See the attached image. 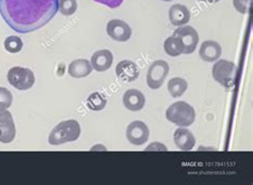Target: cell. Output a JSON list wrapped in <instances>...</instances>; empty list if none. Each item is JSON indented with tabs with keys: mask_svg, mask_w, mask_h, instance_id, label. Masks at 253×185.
<instances>
[{
	"mask_svg": "<svg viewBox=\"0 0 253 185\" xmlns=\"http://www.w3.org/2000/svg\"><path fill=\"white\" fill-rule=\"evenodd\" d=\"M59 11V0H0V14L18 34H29L47 25Z\"/></svg>",
	"mask_w": 253,
	"mask_h": 185,
	"instance_id": "cell-1",
	"label": "cell"
},
{
	"mask_svg": "<svg viewBox=\"0 0 253 185\" xmlns=\"http://www.w3.org/2000/svg\"><path fill=\"white\" fill-rule=\"evenodd\" d=\"M81 125L76 120L62 121L50 132L48 142L51 146H60L66 142L75 141L81 136Z\"/></svg>",
	"mask_w": 253,
	"mask_h": 185,
	"instance_id": "cell-2",
	"label": "cell"
},
{
	"mask_svg": "<svg viewBox=\"0 0 253 185\" xmlns=\"http://www.w3.org/2000/svg\"><path fill=\"white\" fill-rule=\"evenodd\" d=\"M166 118L171 123L181 128H187L195 122L196 111L194 107L184 101L171 104L166 111Z\"/></svg>",
	"mask_w": 253,
	"mask_h": 185,
	"instance_id": "cell-3",
	"label": "cell"
},
{
	"mask_svg": "<svg viewBox=\"0 0 253 185\" xmlns=\"http://www.w3.org/2000/svg\"><path fill=\"white\" fill-rule=\"evenodd\" d=\"M236 73V64L233 61L224 60V59H222V60H217L211 70V75L215 81L228 90L234 88Z\"/></svg>",
	"mask_w": 253,
	"mask_h": 185,
	"instance_id": "cell-4",
	"label": "cell"
},
{
	"mask_svg": "<svg viewBox=\"0 0 253 185\" xmlns=\"http://www.w3.org/2000/svg\"><path fill=\"white\" fill-rule=\"evenodd\" d=\"M8 82L17 90H28L36 83V77L30 69L23 67H13L8 72Z\"/></svg>",
	"mask_w": 253,
	"mask_h": 185,
	"instance_id": "cell-5",
	"label": "cell"
},
{
	"mask_svg": "<svg viewBox=\"0 0 253 185\" xmlns=\"http://www.w3.org/2000/svg\"><path fill=\"white\" fill-rule=\"evenodd\" d=\"M169 64L164 60H156L153 62L146 74V83L148 86L153 89H159L163 86L164 82L169 74Z\"/></svg>",
	"mask_w": 253,
	"mask_h": 185,
	"instance_id": "cell-6",
	"label": "cell"
},
{
	"mask_svg": "<svg viewBox=\"0 0 253 185\" xmlns=\"http://www.w3.org/2000/svg\"><path fill=\"white\" fill-rule=\"evenodd\" d=\"M173 36H175L181 40L184 48L183 54L189 55L196 50L197 45L199 43V34L191 26H179L173 32Z\"/></svg>",
	"mask_w": 253,
	"mask_h": 185,
	"instance_id": "cell-7",
	"label": "cell"
},
{
	"mask_svg": "<svg viewBox=\"0 0 253 185\" xmlns=\"http://www.w3.org/2000/svg\"><path fill=\"white\" fill-rule=\"evenodd\" d=\"M150 131L148 125L142 121L131 122L126 129V138L134 146H142L148 141Z\"/></svg>",
	"mask_w": 253,
	"mask_h": 185,
	"instance_id": "cell-8",
	"label": "cell"
},
{
	"mask_svg": "<svg viewBox=\"0 0 253 185\" xmlns=\"http://www.w3.org/2000/svg\"><path fill=\"white\" fill-rule=\"evenodd\" d=\"M106 30L107 35L117 42H127L132 34L130 26L122 19H111Z\"/></svg>",
	"mask_w": 253,
	"mask_h": 185,
	"instance_id": "cell-9",
	"label": "cell"
},
{
	"mask_svg": "<svg viewBox=\"0 0 253 185\" xmlns=\"http://www.w3.org/2000/svg\"><path fill=\"white\" fill-rule=\"evenodd\" d=\"M16 136V128L12 114L8 110H0V142L10 143Z\"/></svg>",
	"mask_w": 253,
	"mask_h": 185,
	"instance_id": "cell-10",
	"label": "cell"
},
{
	"mask_svg": "<svg viewBox=\"0 0 253 185\" xmlns=\"http://www.w3.org/2000/svg\"><path fill=\"white\" fill-rule=\"evenodd\" d=\"M117 76L126 83H131L136 81L140 74L138 65L131 60L120 61L116 67Z\"/></svg>",
	"mask_w": 253,
	"mask_h": 185,
	"instance_id": "cell-11",
	"label": "cell"
},
{
	"mask_svg": "<svg viewBox=\"0 0 253 185\" xmlns=\"http://www.w3.org/2000/svg\"><path fill=\"white\" fill-rule=\"evenodd\" d=\"M123 104L129 111H140L145 105V96L140 90L129 89L123 95Z\"/></svg>",
	"mask_w": 253,
	"mask_h": 185,
	"instance_id": "cell-12",
	"label": "cell"
},
{
	"mask_svg": "<svg viewBox=\"0 0 253 185\" xmlns=\"http://www.w3.org/2000/svg\"><path fill=\"white\" fill-rule=\"evenodd\" d=\"M221 52L222 48L220 44L215 41H211V40H209V41H204L199 50L200 58L206 62L217 61L218 59L220 58Z\"/></svg>",
	"mask_w": 253,
	"mask_h": 185,
	"instance_id": "cell-13",
	"label": "cell"
},
{
	"mask_svg": "<svg viewBox=\"0 0 253 185\" xmlns=\"http://www.w3.org/2000/svg\"><path fill=\"white\" fill-rule=\"evenodd\" d=\"M113 55L108 49H101L95 51L91 57L92 68L97 72H105L112 65Z\"/></svg>",
	"mask_w": 253,
	"mask_h": 185,
	"instance_id": "cell-14",
	"label": "cell"
},
{
	"mask_svg": "<svg viewBox=\"0 0 253 185\" xmlns=\"http://www.w3.org/2000/svg\"><path fill=\"white\" fill-rule=\"evenodd\" d=\"M175 146L183 151H190L196 146V138L187 129H177L173 135Z\"/></svg>",
	"mask_w": 253,
	"mask_h": 185,
	"instance_id": "cell-15",
	"label": "cell"
},
{
	"mask_svg": "<svg viewBox=\"0 0 253 185\" xmlns=\"http://www.w3.org/2000/svg\"><path fill=\"white\" fill-rule=\"evenodd\" d=\"M169 19L173 26H184L190 21V12L186 5L175 3L169 9Z\"/></svg>",
	"mask_w": 253,
	"mask_h": 185,
	"instance_id": "cell-16",
	"label": "cell"
},
{
	"mask_svg": "<svg viewBox=\"0 0 253 185\" xmlns=\"http://www.w3.org/2000/svg\"><path fill=\"white\" fill-rule=\"evenodd\" d=\"M93 71L91 63L86 59H76L69 64L68 72L74 78H84L89 76Z\"/></svg>",
	"mask_w": 253,
	"mask_h": 185,
	"instance_id": "cell-17",
	"label": "cell"
},
{
	"mask_svg": "<svg viewBox=\"0 0 253 185\" xmlns=\"http://www.w3.org/2000/svg\"><path fill=\"white\" fill-rule=\"evenodd\" d=\"M164 49L166 51V54L171 57H177L179 55H182L184 51L181 40L173 35L166 39V41L164 43Z\"/></svg>",
	"mask_w": 253,
	"mask_h": 185,
	"instance_id": "cell-18",
	"label": "cell"
},
{
	"mask_svg": "<svg viewBox=\"0 0 253 185\" xmlns=\"http://www.w3.org/2000/svg\"><path fill=\"white\" fill-rule=\"evenodd\" d=\"M188 89V83L181 77L171 78L168 83V91L172 97L182 96Z\"/></svg>",
	"mask_w": 253,
	"mask_h": 185,
	"instance_id": "cell-19",
	"label": "cell"
},
{
	"mask_svg": "<svg viewBox=\"0 0 253 185\" xmlns=\"http://www.w3.org/2000/svg\"><path fill=\"white\" fill-rule=\"evenodd\" d=\"M107 105V98L99 92H93L86 98V106L90 110L99 111L103 110Z\"/></svg>",
	"mask_w": 253,
	"mask_h": 185,
	"instance_id": "cell-20",
	"label": "cell"
},
{
	"mask_svg": "<svg viewBox=\"0 0 253 185\" xmlns=\"http://www.w3.org/2000/svg\"><path fill=\"white\" fill-rule=\"evenodd\" d=\"M24 46L23 40L17 36H10L4 40V48L11 54H17Z\"/></svg>",
	"mask_w": 253,
	"mask_h": 185,
	"instance_id": "cell-21",
	"label": "cell"
},
{
	"mask_svg": "<svg viewBox=\"0 0 253 185\" xmlns=\"http://www.w3.org/2000/svg\"><path fill=\"white\" fill-rule=\"evenodd\" d=\"M77 0H59V11L64 16H71L77 11Z\"/></svg>",
	"mask_w": 253,
	"mask_h": 185,
	"instance_id": "cell-22",
	"label": "cell"
},
{
	"mask_svg": "<svg viewBox=\"0 0 253 185\" xmlns=\"http://www.w3.org/2000/svg\"><path fill=\"white\" fill-rule=\"evenodd\" d=\"M13 102L11 91L6 88L0 87V110L8 109Z\"/></svg>",
	"mask_w": 253,
	"mask_h": 185,
	"instance_id": "cell-23",
	"label": "cell"
},
{
	"mask_svg": "<svg viewBox=\"0 0 253 185\" xmlns=\"http://www.w3.org/2000/svg\"><path fill=\"white\" fill-rule=\"evenodd\" d=\"M233 5H234L237 12L242 13V14H246L249 11L250 0H233Z\"/></svg>",
	"mask_w": 253,
	"mask_h": 185,
	"instance_id": "cell-24",
	"label": "cell"
},
{
	"mask_svg": "<svg viewBox=\"0 0 253 185\" xmlns=\"http://www.w3.org/2000/svg\"><path fill=\"white\" fill-rule=\"evenodd\" d=\"M94 1L108 6L110 9H117L123 3L124 0H94Z\"/></svg>",
	"mask_w": 253,
	"mask_h": 185,
	"instance_id": "cell-25",
	"label": "cell"
},
{
	"mask_svg": "<svg viewBox=\"0 0 253 185\" xmlns=\"http://www.w3.org/2000/svg\"><path fill=\"white\" fill-rule=\"evenodd\" d=\"M199 1H201V2H206V3H211V4H212V3H217V2H219V1H220V0H199Z\"/></svg>",
	"mask_w": 253,
	"mask_h": 185,
	"instance_id": "cell-26",
	"label": "cell"
},
{
	"mask_svg": "<svg viewBox=\"0 0 253 185\" xmlns=\"http://www.w3.org/2000/svg\"><path fill=\"white\" fill-rule=\"evenodd\" d=\"M163 1H171V0H163Z\"/></svg>",
	"mask_w": 253,
	"mask_h": 185,
	"instance_id": "cell-27",
	"label": "cell"
}]
</instances>
